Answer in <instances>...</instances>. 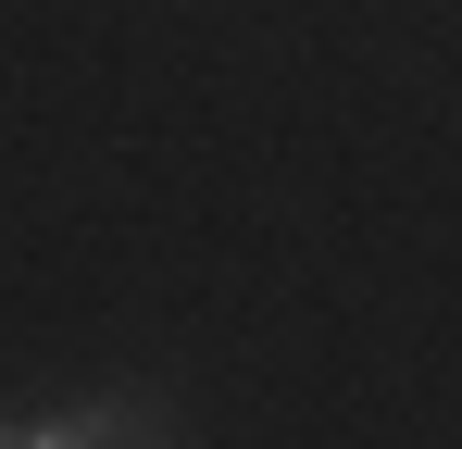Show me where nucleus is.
Listing matches in <instances>:
<instances>
[{"instance_id": "1", "label": "nucleus", "mask_w": 462, "mask_h": 449, "mask_svg": "<svg viewBox=\"0 0 462 449\" xmlns=\"http://www.w3.org/2000/svg\"><path fill=\"white\" fill-rule=\"evenodd\" d=\"M63 449H175V412H162V399H138V387H113V399L63 412Z\"/></svg>"}, {"instance_id": "2", "label": "nucleus", "mask_w": 462, "mask_h": 449, "mask_svg": "<svg viewBox=\"0 0 462 449\" xmlns=\"http://www.w3.org/2000/svg\"><path fill=\"white\" fill-rule=\"evenodd\" d=\"M0 449H63V425H0Z\"/></svg>"}]
</instances>
